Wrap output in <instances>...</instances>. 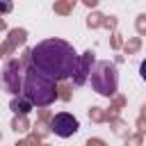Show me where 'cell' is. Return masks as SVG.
<instances>
[{"mask_svg": "<svg viewBox=\"0 0 146 146\" xmlns=\"http://www.w3.org/2000/svg\"><path fill=\"white\" fill-rule=\"evenodd\" d=\"M89 82L91 89L105 98H112L119 91V68L110 59H96L91 71H89Z\"/></svg>", "mask_w": 146, "mask_h": 146, "instance_id": "3", "label": "cell"}, {"mask_svg": "<svg viewBox=\"0 0 146 146\" xmlns=\"http://www.w3.org/2000/svg\"><path fill=\"white\" fill-rule=\"evenodd\" d=\"M50 130H52L57 137L68 139V137H73V135L80 130V121H78L73 114H68V112H59V114H55V119H52V123H50Z\"/></svg>", "mask_w": 146, "mask_h": 146, "instance_id": "5", "label": "cell"}, {"mask_svg": "<svg viewBox=\"0 0 146 146\" xmlns=\"http://www.w3.org/2000/svg\"><path fill=\"white\" fill-rule=\"evenodd\" d=\"M94 62H96V59H94V52H91V50H87V52H82V55L78 57L75 71H73V75H71V80H73L75 87H82V84L89 82V71H91Z\"/></svg>", "mask_w": 146, "mask_h": 146, "instance_id": "6", "label": "cell"}, {"mask_svg": "<svg viewBox=\"0 0 146 146\" xmlns=\"http://www.w3.org/2000/svg\"><path fill=\"white\" fill-rule=\"evenodd\" d=\"M23 78H25V66L21 59H9L2 68L0 82L2 87L11 94V96H21L23 94Z\"/></svg>", "mask_w": 146, "mask_h": 146, "instance_id": "4", "label": "cell"}, {"mask_svg": "<svg viewBox=\"0 0 146 146\" xmlns=\"http://www.w3.org/2000/svg\"><path fill=\"white\" fill-rule=\"evenodd\" d=\"M14 9V5L11 2H0V14H9Z\"/></svg>", "mask_w": 146, "mask_h": 146, "instance_id": "8", "label": "cell"}, {"mask_svg": "<svg viewBox=\"0 0 146 146\" xmlns=\"http://www.w3.org/2000/svg\"><path fill=\"white\" fill-rule=\"evenodd\" d=\"M139 78L146 82V59H141V64H139Z\"/></svg>", "mask_w": 146, "mask_h": 146, "instance_id": "9", "label": "cell"}, {"mask_svg": "<svg viewBox=\"0 0 146 146\" xmlns=\"http://www.w3.org/2000/svg\"><path fill=\"white\" fill-rule=\"evenodd\" d=\"M78 52L73 43L64 39H43L30 50V66L46 75L52 82L71 80L75 64H78Z\"/></svg>", "mask_w": 146, "mask_h": 146, "instance_id": "1", "label": "cell"}, {"mask_svg": "<svg viewBox=\"0 0 146 146\" xmlns=\"http://www.w3.org/2000/svg\"><path fill=\"white\" fill-rule=\"evenodd\" d=\"M23 96L32 103V107H48L57 100V82L27 66L23 78Z\"/></svg>", "mask_w": 146, "mask_h": 146, "instance_id": "2", "label": "cell"}, {"mask_svg": "<svg viewBox=\"0 0 146 146\" xmlns=\"http://www.w3.org/2000/svg\"><path fill=\"white\" fill-rule=\"evenodd\" d=\"M9 110L14 112V114H21V116H25V114H30L34 107H32V103L21 94V96H14L11 98V103H9Z\"/></svg>", "mask_w": 146, "mask_h": 146, "instance_id": "7", "label": "cell"}]
</instances>
